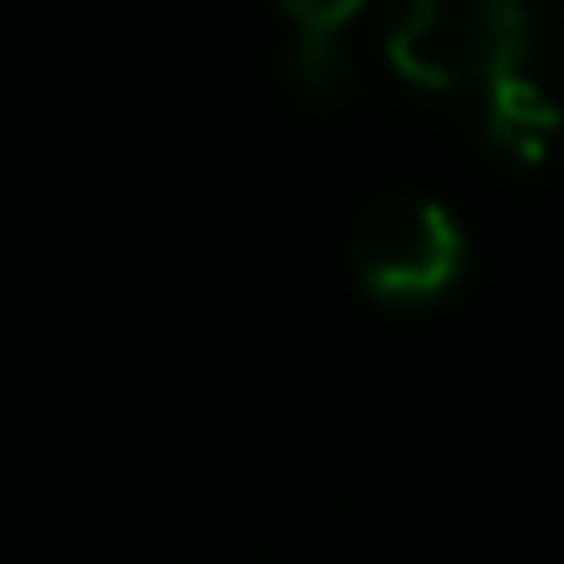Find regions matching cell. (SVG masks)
Masks as SVG:
<instances>
[{
  "label": "cell",
  "mask_w": 564,
  "mask_h": 564,
  "mask_svg": "<svg viewBox=\"0 0 564 564\" xmlns=\"http://www.w3.org/2000/svg\"><path fill=\"white\" fill-rule=\"evenodd\" d=\"M389 55L406 79L437 91H486L498 74L528 62L522 0H401Z\"/></svg>",
  "instance_id": "obj_1"
},
{
  "label": "cell",
  "mask_w": 564,
  "mask_h": 564,
  "mask_svg": "<svg viewBox=\"0 0 564 564\" xmlns=\"http://www.w3.org/2000/svg\"><path fill=\"white\" fill-rule=\"evenodd\" d=\"M285 74H292V86L310 104H334L346 91V79H352L340 31H297L292 50H285Z\"/></svg>",
  "instance_id": "obj_4"
},
{
  "label": "cell",
  "mask_w": 564,
  "mask_h": 564,
  "mask_svg": "<svg viewBox=\"0 0 564 564\" xmlns=\"http://www.w3.org/2000/svg\"><path fill=\"white\" fill-rule=\"evenodd\" d=\"M467 268V237L449 207L419 188H382L352 219V273L382 304H431Z\"/></svg>",
  "instance_id": "obj_2"
},
{
  "label": "cell",
  "mask_w": 564,
  "mask_h": 564,
  "mask_svg": "<svg viewBox=\"0 0 564 564\" xmlns=\"http://www.w3.org/2000/svg\"><path fill=\"white\" fill-rule=\"evenodd\" d=\"M280 7L297 19V31H340V19L352 13L358 0H280Z\"/></svg>",
  "instance_id": "obj_5"
},
{
  "label": "cell",
  "mask_w": 564,
  "mask_h": 564,
  "mask_svg": "<svg viewBox=\"0 0 564 564\" xmlns=\"http://www.w3.org/2000/svg\"><path fill=\"white\" fill-rule=\"evenodd\" d=\"M479 128H486V140L503 159L540 164L552 152V140H558V104L528 74V62H516L510 74H498L479 91Z\"/></svg>",
  "instance_id": "obj_3"
}]
</instances>
